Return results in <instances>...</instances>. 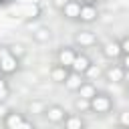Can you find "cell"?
<instances>
[{
  "label": "cell",
  "mask_w": 129,
  "mask_h": 129,
  "mask_svg": "<svg viewBox=\"0 0 129 129\" xmlns=\"http://www.w3.org/2000/svg\"><path fill=\"white\" fill-rule=\"evenodd\" d=\"M16 67H18L16 56H12V52L8 48H0V69L4 73H14Z\"/></svg>",
  "instance_id": "obj_1"
},
{
  "label": "cell",
  "mask_w": 129,
  "mask_h": 129,
  "mask_svg": "<svg viewBox=\"0 0 129 129\" xmlns=\"http://www.w3.org/2000/svg\"><path fill=\"white\" fill-rule=\"evenodd\" d=\"M109 107H111V101H109V97H105V95H95V97L91 99V109L97 111V113H107Z\"/></svg>",
  "instance_id": "obj_2"
},
{
  "label": "cell",
  "mask_w": 129,
  "mask_h": 129,
  "mask_svg": "<svg viewBox=\"0 0 129 129\" xmlns=\"http://www.w3.org/2000/svg\"><path fill=\"white\" fill-rule=\"evenodd\" d=\"M89 69H91V62H89V58H87L85 54L75 56V62H73V71H75V73L83 75V73H87Z\"/></svg>",
  "instance_id": "obj_3"
},
{
  "label": "cell",
  "mask_w": 129,
  "mask_h": 129,
  "mask_svg": "<svg viewBox=\"0 0 129 129\" xmlns=\"http://www.w3.org/2000/svg\"><path fill=\"white\" fill-rule=\"evenodd\" d=\"M121 44L119 42H107L105 44V48H103V54L107 56V58H117L119 54H121Z\"/></svg>",
  "instance_id": "obj_4"
},
{
  "label": "cell",
  "mask_w": 129,
  "mask_h": 129,
  "mask_svg": "<svg viewBox=\"0 0 129 129\" xmlns=\"http://www.w3.org/2000/svg\"><path fill=\"white\" fill-rule=\"evenodd\" d=\"M75 52L71 50V48H64V50H60V54H58V62H60V67H73V62H75Z\"/></svg>",
  "instance_id": "obj_5"
},
{
  "label": "cell",
  "mask_w": 129,
  "mask_h": 129,
  "mask_svg": "<svg viewBox=\"0 0 129 129\" xmlns=\"http://www.w3.org/2000/svg\"><path fill=\"white\" fill-rule=\"evenodd\" d=\"M62 12H64V16H69V18H79V16H81V4L69 0L67 6L62 8Z\"/></svg>",
  "instance_id": "obj_6"
},
{
  "label": "cell",
  "mask_w": 129,
  "mask_h": 129,
  "mask_svg": "<svg viewBox=\"0 0 129 129\" xmlns=\"http://www.w3.org/2000/svg\"><path fill=\"white\" fill-rule=\"evenodd\" d=\"M95 16H97V10L91 6V4H87V6H81V20H85V22H91V20H95Z\"/></svg>",
  "instance_id": "obj_7"
},
{
  "label": "cell",
  "mask_w": 129,
  "mask_h": 129,
  "mask_svg": "<svg viewBox=\"0 0 129 129\" xmlns=\"http://www.w3.org/2000/svg\"><path fill=\"white\" fill-rule=\"evenodd\" d=\"M123 77H125V71H123L121 67H111V69L107 71V79H109V81H113V83L123 81Z\"/></svg>",
  "instance_id": "obj_8"
},
{
  "label": "cell",
  "mask_w": 129,
  "mask_h": 129,
  "mask_svg": "<svg viewBox=\"0 0 129 129\" xmlns=\"http://www.w3.org/2000/svg\"><path fill=\"white\" fill-rule=\"evenodd\" d=\"M64 83H67V87L73 89V91H79V89L83 87V83H81V75H79V73H71V75L67 77Z\"/></svg>",
  "instance_id": "obj_9"
},
{
  "label": "cell",
  "mask_w": 129,
  "mask_h": 129,
  "mask_svg": "<svg viewBox=\"0 0 129 129\" xmlns=\"http://www.w3.org/2000/svg\"><path fill=\"white\" fill-rule=\"evenodd\" d=\"M46 117H48L50 121L58 123V121H62V119H64V111H62L60 107H50V109L46 111Z\"/></svg>",
  "instance_id": "obj_10"
},
{
  "label": "cell",
  "mask_w": 129,
  "mask_h": 129,
  "mask_svg": "<svg viewBox=\"0 0 129 129\" xmlns=\"http://www.w3.org/2000/svg\"><path fill=\"white\" fill-rule=\"evenodd\" d=\"M77 42H79L81 46H89V44L95 42V34H93V32H79V34H77Z\"/></svg>",
  "instance_id": "obj_11"
},
{
  "label": "cell",
  "mask_w": 129,
  "mask_h": 129,
  "mask_svg": "<svg viewBox=\"0 0 129 129\" xmlns=\"http://www.w3.org/2000/svg\"><path fill=\"white\" fill-rule=\"evenodd\" d=\"M22 121H24V119H22L18 113H10L8 119H6V127H8V129H18Z\"/></svg>",
  "instance_id": "obj_12"
},
{
  "label": "cell",
  "mask_w": 129,
  "mask_h": 129,
  "mask_svg": "<svg viewBox=\"0 0 129 129\" xmlns=\"http://www.w3.org/2000/svg\"><path fill=\"white\" fill-rule=\"evenodd\" d=\"M79 93H81V99H89V101H91V99H93V97L97 95V93H95V87H93V85H83V87L79 89Z\"/></svg>",
  "instance_id": "obj_13"
},
{
  "label": "cell",
  "mask_w": 129,
  "mask_h": 129,
  "mask_svg": "<svg viewBox=\"0 0 129 129\" xmlns=\"http://www.w3.org/2000/svg\"><path fill=\"white\" fill-rule=\"evenodd\" d=\"M67 77H69V75H67V69H64V67H56V69L52 71V79L58 81V83L67 81Z\"/></svg>",
  "instance_id": "obj_14"
},
{
  "label": "cell",
  "mask_w": 129,
  "mask_h": 129,
  "mask_svg": "<svg viewBox=\"0 0 129 129\" xmlns=\"http://www.w3.org/2000/svg\"><path fill=\"white\" fill-rule=\"evenodd\" d=\"M67 129H83L81 117H69L67 119Z\"/></svg>",
  "instance_id": "obj_15"
},
{
  "label": "cell",
  "mask_w": 129,
  "mask_h": 129,
  "mask_svg": "<svg viewBox=\"0 0 129 129\" xmlns=\"http://www.w3.org/2000/svg\"><path fill=\"white\" fill-rule=\"evenodd\" d=\"M75 105H77L79 111H87V109H91V101H89V99H79Z\"/></svg>",
  "instance_id": "obj_16"
},
{
  "label": "cell",
  "mask_w": 129,
  "mask_h": 129,
  "mask_svg": "<svg viewBox=\"0 0 129 129\" xmlns=\"http://www.w3.org/2000/svg\"><path fill=\"white\" fill-rule=\"evenodd\" d=\"M6 97H8V89H6L4 81H0V101H2V99H6Z\"/></svg>",
  "instance_id": "obj_17"
},
{
  "label": "cell",
  "mask_w": 129,
  "mask_h": 129,
  "mask_svg": "<svg viewBox=\"0 0 129 129\" xmlns=\"http://www.w3.org/2000/svg\"><path fill=\"white\" fill-rule=\"evenodd\" d=\"M36 38H38V40H44V38H48V30H46V28H40V30L36 32Z\"/></svg>",
  "instance_id": "obj_18"
},
{
  "label": "cell",
  "mask_w": 129,
  "mask_h": 129,
  "mask_svg": "<svg viewBox=\"0 0 129 129\" xmlns=\"http://www.w3.org/2000/svg\"><path fill=\"white\" fill-rule=\"evenodd\" d=\"M121 125H123V127H129V111H125V113L121 115Z\"/></svg>",
  "instance_id": "obj_19"
},
{
  "label": "cell",
  "mask_w": 129,
  "mask_h": 129,
  "mask_svg": "<svg viewBox=\"0 0 129 129\" xmlns=\"http://www.w3.org/2000/svg\"><path fill=\"white\" fill-rule=\"evenodd\" d=\"M121 48H123V50H125V52L129 54V38H125V40L121 42Z\"/></svg>",
  "instance_id": "obj_20"
},
{
  "label": "cell",
  "mask_w": 129,
  "mask_h": 129,
  "mask_svg": "<svg viewBox=\"0 0 129 129\" xmlns=\"http://www.w3.org/2000/svg\"><path fill=\"white\" fill-rule=\"evenodd\" d=\"M67 2H69V0H54V4H56L58 8H64V6H67Z\"/></svg>",
  "instance_id": "obj_21"
},
{
  "label": "cell",
  "mask_w": 129,
  "mask_h": 129,
  "mask_svg": "<svg viewBox=\"0 0 129 129\" xmlns=\"http://www.w3.org/2000/svg\"><path fill=\"white\" fill-rule=\"evenodd\" d=\"M18 129H32V125H30V123H26V121H22Z\"/></svg>",
  "instance_id": "obj_22"
},
{
  "label": "cell",
  "mask_w": 129,
  "mask_h": 129,
  "mask_svg": "<svg viewBox=\"0 0 129 129\" xmlns=\"http://www.w3.org/2000/svg\"><path fill=\"white\" fill-rule=\"evenodd\" d=\"M12 52H14V54H22V50H20V46H14V48H12Z\"/></svg>",
  "instance_id": "obj_23"
},
{
  "label": "cell",
  "mask_w": 129,
  "mask_h": 129,
  "mask_svg": "<svg viewBox=\"0 0 129 129\" xmlns=\"http://www.w3.org/2000/svg\"><path fill=\"white\" fill-rule=\"evenodd\" d=\"M123 64H125V67H127V69H129V54H127V56H125V60H123Z\"/></svg>",
  "instance_id": "obj_24"
},
{
  "label": "cell",
  "mask_w": 129,
  "mask_h": 129,
  "mask_svg": "<svg viewBox=\"0 0 129 129\" xmlns=\"http://www.w3.org/2000/svg\"><path fill=\"white\" fill-rule=\"evenodd\" d=\"M119 129H125V127H119Z\"/></svg>",
  "instance_id": "obj_25"
},
{
  "label": "cell",
  "mask_w": 129,
  "mask_h": 129,
  "mask_svg": "<svg viewBox=\"0 0 129 129\" xmlns=\"http://www.w3.org/2000/svg\"><path fill=\"white\" fill-rule=\"evenodd\" d=\"M89 2H95V0H89Z\"/></svg>",
  "instance_id": "obj_26"
}]
</instances>
